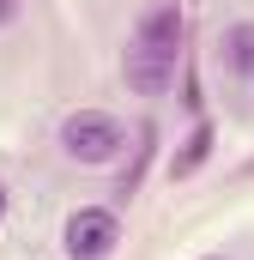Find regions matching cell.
<instances>
[{
    "label": "cell",
    "mask_w": 254,
    "mask_h": 260,
    "mask_svg": "<svg viewBox=\"0 0 254 260\" xmlns=\"http://www.w3.org/2000/svg\"><path fill=\"white\" fill-rule=\"evenodd\" d=\"M61 151L85 170H103L127 151V121L109 115V109H73L61 121Z\"/></svg>",
    "instance_id": "obj_1"
},
{
    "label": "cell",
    "mask_w": 254,
    "mask_h": 260,
    "mask_svg": "<svg viewBox=\"0 0 254 260\" xmlns=\"http://www.w3.org/2000/svg\"><path fill=\"white\" fill-rule=\"evenodd\" d=\"M61 248H67V260H109L121 248V218H115V206H79V212L67 218V230H61Z\"/></svg>",
    "instance_id": "obj_2"
},
{
    "label": "cell",
    "mask_w": 254,
    "mask_h": 260,
    "mask_svg": "<svg viewBox=\"0 0 254 260\" xmlns=\"http://www.w3.org/2000/svg\"><path fill=\"white\" fill-rule=\"evenodd\" d=\"M182 37H188V18L176 0H151L139 18H133V43L139 49H157V55H182Z\"/></svg>",
    "instance_id": "obj_3"
},
{
    "label": "cell",
    "mask_w": 254,
    "mask_h": 260,
    "mask_svg": "<svg viewBox=\"0 0 254 260\" xmlns=\"http://www.w3.org/2000/svg\"><path fill=\"white\" fill-rule=\"evenodd\" d=\"M176 61L182 55H157V49H127V61H121V73H127V91L133 97H164L170 85H176Z\"/></svg>",
    "instance_id": "obj_4"
},
{
    "label": "cell",
    "mask_w": 254,
    "mask_h": 260,
    "mask_svg": "<svg viewBox=\"0 0 254 260\" xmlns=\"http://www.w3.org/2000/svg\"><path fill=\"white\" fill-rule=\"evenodd\" d=\"M218 67H224L230 79L254 85V18H236V24L218 30Z\"/></svg>",
    "instance_id": "obj_5"
},
{
    "label": "cell",
    "mask_w": 254,
    "mask_h": 260,
    "mask_svg": "<svg viewBox=\"0 0 254 260\" xmlns=\"http://www.w3.org/2000/svg\"><path fill=\"white\" fill-rule=\"evenodd\" d=\"M151 157H157V121H139V133H133V157H127L121 182H115V194L133 200L139 188H145V170H151Z\"/></svg>",
    "instance_id": "obj_6"
},
{
    "label": "cell",
    "mask_w": 254,
    "mask_h": 260,
    "mask_svg": "<svg viewBox=\"0 0 254 260\" xmlns=\"http://www.w3.org/2000/svg\"><path fill=\"white\" fill-rule=\"evenodd\" d=\"M212 145H218V127H212V121L200 115V121L188 127V139H182V151L170 157V182H188L194 170H200V164L212 157Z\"/></svg>",
    "instance_id": "obj_7"
},
{
    "label": "cell",
    "mask_w": 254,
    "mask_h": 260,
    "mask_svg": "<svg viewBox=\"0 0 254 260\" xmlns=\"http://www.w3.org/2000/svg\"><path fill=\"white\" fill-rule=\"evenodd\" d=\"M200 103H206V97H200V73H194V67H182V109H188V115H200Z\"/></svg>",
    "instance_id": "obj_8"
},
{
    "label": "cell",
    "mask_w": 254,
    "mask_h": 260,
    "mask_svg": "<svg viewBox=\"0 0 254 260\" xmlns=\"http://www.w3.org/2000/svg\"><path fill=\"white\" fill-rule=\"evenodd\" d=\"M18 12H24V0H0V30H6V24H18Z\"/></svg>",
    "instance_id": "obj_9"
},
{
    "label": "cell",
    "mask_w": 254,
    "mask_h": 260,
    "mask_svg": "<svg viewBox=\"0 0 254 260\" xmlns=\"http://www.w3.org/2000/svg\"><path fill=\"white\" fill-rule=\"evenodd\" d=\"M6 212H12V194H6V182H0V224H6Z\"/></svg>",
    "instance_id": "obj_10"
},
{
    "label": "cell",
    "mask_w": 254,
    "mask_h": 260,
    "mask_svg": "<svg viewBox=\"0 0 254 260\" xmlns=\"http://www.w3.org/2000/svg\"><path fill=\"white\" fill-rule=\"evenodd\" d=\"M200 260H224V254H200Z\"/></svg>",
    "instance_id": "obj_11"
}]
</instances>
